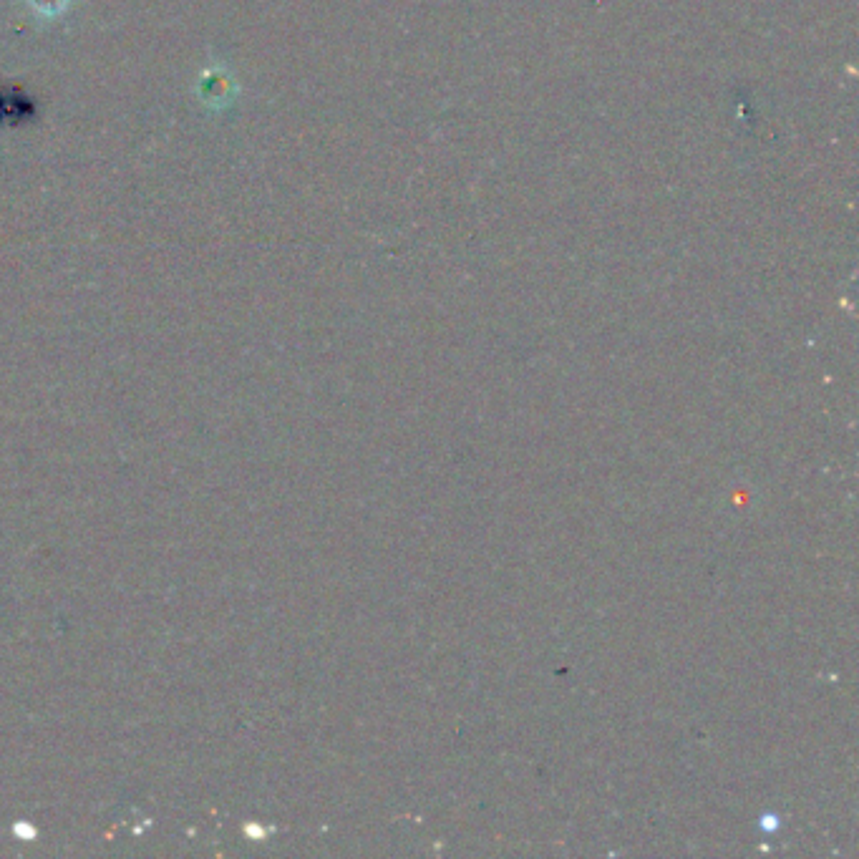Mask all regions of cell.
<instances>
[{
  "instance_id": "obj_1",
  "label": "cell",
  "mask_w": 859,
  "mask_h": 859,
  "mask_svg": "<svg viewBox=\"0 0 859 859\" xmlns=\"http://www.w3.org/2000/svg\"><path fill=\"white\" fill-rule=\"evenodd\" d=\"M66 3L69 0H31V6L38 8V13H43V16H56L66 8Z\"/></svg>"
}]
</instances>
